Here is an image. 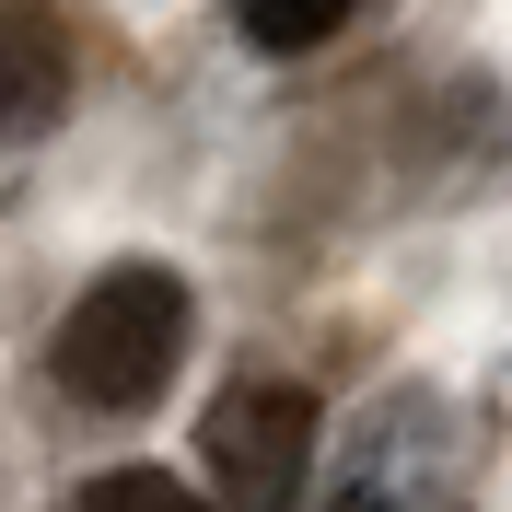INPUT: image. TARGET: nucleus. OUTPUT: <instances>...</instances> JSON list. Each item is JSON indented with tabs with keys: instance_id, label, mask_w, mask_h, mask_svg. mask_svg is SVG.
<instances>
[{
	"instance_id": "obj_1",
	"label": "nucleus",
	"mask_w": 512,
	"mask_h": 512,
	"mask_svg": "<svg viewBox=\"0 0 512 512\" xmlns=\"http://www.w3.org/2000/svg\"><path fill=\"white\" fill-rule=\"evenodd\" d=\"M175 361H187V280L152 268V256L105 268L47 338V373H59L70 408H152L175 384Z\"/></svg>"
},
{
	"instance_id": "obj_2",
	"label": "nucleus",
	"mask_w": 512,
	"mask_h": 512,
	"mask_svg": "<svg viewBox=\"0 0 512 512\" xmlns=\"http://www.w3.org/2000/svg\"><path fill=\"white\" fill-rule=\"evenodd\" d=\"M198 454H210V478L245 512H291L303 501V454H315V396L280 384V373H245L222 408L198 419Z\"/></svg>"
},
{
	"instance_id": "obj_3",
	"label": "nucleus",
	"mask_w": 512,
	"mask_h": 512,
	"mask_svg": "<svg viewBox=\"0 0 512 512\" xmlns=\"http://www.w3.org/2000/svg\"><path fill=\"white\" fill-rule=\"evenodd\" d=\"M70 105V35L47 0H0V140H35L59 128Z\"/></svg>"
},
{
	"instance_id": "obj_4",
	"label": "nucleus",
	"mask_w": 512,
	"mask_h": 512,
	"mask_svg": "<svg viewBox=\"0 0 512 512\" xmlns=\"http://www.w3.org/2000/svg\"><path fill=\"white\" fill-rule=\"evenodd\" d=\"M233 24H245L268 59H303V47H326V35L350 24V0H233Z\"/></svg>"
},
{
	"instance_id": "obj_5",
	"label": "nucleus",
	"mask_w": 512,
	"mask_h": 512,
	"mask_svg": "<svg viewBox=\"0 0 512 512\" xmlns=\"http://www.w3.org/2000/svg\"><path fill=\"white\" fill-rule=\"evenodd\" d=\"M82 512H210V501H198V489H175L163 466H117V478L82 489Z\"/></svg>"
}]
</instances>
